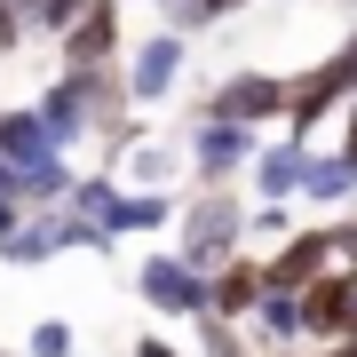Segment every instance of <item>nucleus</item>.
Wrapping results in <instances>:
<instances>
[{
    "label": "nucleus",
    "instance_id": "nucleus-30",
    "mask_svg": "<svg viewBox=\"0 0 357 357\" xmlns=\"http://www.w3.org/2000/svg\"><path fill=\"white\" fill-rule=\"evenodd\" d=\"M8 8H32V0H8Z\"/></svg>",
    "mask_w": 357,
    "mask_h": 357
},
{
    "label": "nucleus",
    "instance_id": "nucleus-2",
    "mask_svg": "<svg viewBox=\"0 0 357 357\" xmlns=\"http://www.w3.org/2000/svg\"><path fill=\"white\" fill-rule=\"evenodd\" d=\"M255 119H222V112H199L191 119V143H183V159H191V191H215V183H246V159L262 151Z\"/></svg>",
    "mask_w": 357,
    "mask_h": 357
},
{
    "label": "nucleus",
    "instance_id": "nucleus-14",
    "mask_svg": "<svg viewBox=\"0 0 357 357\" xmlns=\"http://www.w3.org/2000/svg\"><path fill=\"white\" fill-rule=\"evenodd\" d=\"M183 215V191H135L119 183V206H112V238H159L167 222Z\"/></svg>",
    "mask_w": 357,
    "mask_h": 357
},
{
    "label": "nucleus",
    "instance_id": "nucleus-11",
    "mask_svg": "<svg viewBox=\"0 0 357 357\" xmlns=\"http://www.w3.org/2000/svg\"><path fill=\"white\" fill-rule=\"evenodd\" d=\"M32 103H40V119H48V135L64 143V151L96 143V119H88V88H79V72H72V64L56 72V79H48V88H40Z\"/></svg>",
    "mask_w": 357,
    "mask_h": 357
},
{
    "label": "nucleus",
    "instance_id": "nucleus-25",
    "mask_svg": "<svg viewBox=\"0 0 357 357\" xmlns=\"http://www.w3.org/2000/svg\"><path fill=\"white\" fill-rule=\"evenodd\" d=\"M333 72H342V88L357 96V24L342 32V48H333Z\"/></svg>",
    "mask_w": 357,
    "mask_h": 357
},
{
    "label": "nucleus",
    "instance_id": "nucleus-9",
    "mask_svg": "<svg viewBox=\"0 0 357 357\" xmlns=\"http://www.w3.org/2000/svg\"><path fill=\"white\" fill-rule=\"evenodd\" d=\"M64 64H103V56H128V0H88L64 24Z\"/></svg>",
    "mask_w": 357,
    "mask_h": 357
},
{
    "label": "nucleus",
    "instance_id": "nucleus-32",
    "mask_svg": "<svg viewBox=\"0 0 357 357\" xmlns=\"http://www.w3.org/2000/svg\"><path fill=\"white\" fill-rule=\"evenodd\" d=\"M349 333H357V318H349Z\"/></svg>",
    "mask_w": 357,
    "mask_h": 357
},
{
    "label": "nucleus",
    "instance_id": "nucleus-12",
    "mask_svg": "<svg viewBox=\"0 0 357 357\" xmlns=\"http://www.w3.org/2000/svg\"><path fill=\"white\" fill-rule=\"evenodd\" d=\"M64 255V206H24V222L0 230V262L8 270H40Z\"/></svg>",
    "mask_w": 357,
    "mask_h": 357
},
{
    "label": "nucleus",
    "instance_id": "nucleus-10",
    "mask_svg": "<svg viewBox=\"0 0 357 357\" xmlns=\"http://www.w3.org/2000/svg\"><path fill=\"white\" fill-rule=\"evenodd\" d=\"M302 175H310V143L302 135H262V151L246 159V191L255 199H302Z\"/></svg>",
    "mask_w": 357,
    "mask_h": 357
},
{
    "label": "nucleus",
    "instance_id": "nucleus-29",
    "mask_svg": "<svg viewBox=\"0 0 357 357\" xmlns=\"http://www.w3.org/2000/svg\"><path fill=\"white\" fill-rule=\"evenodd\" d=\"M128 8H151V16H167V8H175V0H128Z\"/></svg>",
    "mask_w": 357,
    "mask_h": 357
},
{
    "label": "nucleus",
    "instance_id": "nucleus-7",
    "mask_svg": "<svg viewBox=\"0 0 357 357\" xmlns=\"http://www.w3.org/2000/svg\"><path fill=\"white\" fill-rule=\"evenodd\" d=\"M342 112H349V88H342V72H333V56H326V64H310V72H294L286 135H302L310 151H326V143L342 135Z\"/></svg>",
    "mask_w": 357,
    "mask_h": 357
},
{
    "label": "nucleus",
    "instance_id": "nucleus-23",
    "mask_svg": "<svg viewBox=\"0 0 357 357\" xmlns=\"http://www.w3.org/2000/svg\"><path fill=\"white\" fill-rule=\"evenodd\" d=\"M72 349H79L72 318H40V326L24 333V357H72Z\"/></svg>",
    "mask_w": 357,
    "mask_h": 357
},
{
    "label": "nucleus",
    "instance_id": "nucleus-15",
    "mask_svg": "<svg viewBox=\"0 0 357 357\" xmlns=\"http://www.w3.org/2000/svg\"><path fill=\"white\" fill-rule=\"evenodd\" d=\"M0 151H8V167H40V159L64 151V143L48 135L40 103H0Z\"/></svg>",
    "mask_w": 357,
    "mask_h": 357
},
{
    "label": "nucleus",
    "instance_id": "nucleus-28",
    "mask_svg": "<svg viewBox=\"0 0 357 357\" xmlns=\"http://www.w3.org/2000/svg\"><path fill=\"white\" fill-rule=\"evenodd\" d=\"M318 357H357V333H342V342H318Z\"/></svg>",
    "mask_w": 357,
    "mask_h": 357
},
{
    "label": "nucleus",
    "instance_id": "nucleus-21",
    "mask_svg": "<svg viewBox=\"0 0 357 357\" xmlns=\"http://www.w3.org/2000/svg\"><path fill=\"white\" fill-rule=\"evenodd\" d=\"M238 8H255V0H175L167 24L175 32H206V24H222V16H238Z\"/></svg>",
    "mask_w": 357,
    "mask_h": 357
},
{
    "label": "nucleus",
    "instance_id": "nucleus-24",
    "mask_svg": "<svg viewBox=\"0 0 357 357\" xmlns=\"http://www.w3.org/2000/svg\"><path fill=\"white\" fill-rule=\"evenodd\" d=\"M24 8H8V0H0V56H16V48H24Z\"/></svg>",
    "mask_w": 357,
    "mask_h": 357
},
{
    "label": "nucleus",
    "instance_id": "nucleus-18",
    "mask_svg": "<svg viewBox=\"0 0 357 357\" xmlns=\"http://www.w3.org/2000/svg\"><path fill=\"white\" fill-rule=\"evenodd\" d=\"M302 199H310V206H349V199H357V167H349L342 151H333V143H326V151H310Z\"/></svg>",
    "mask_w": 357,
    "mask_h": 357
},
{
    "label": "nucleus",
    "instance_id": "nucleus-4",
    "mask_svg": "<svg viewBox=\"0 0 357 357\" xmlns=\"http://www.w3.org/2000/svg\"><path fill=\"white\" fill-rule=\"evenodd\" d=\"M199 112L255 119V128H286V112H294V72H262V64H246V72L215 79V88L199 96Z\"/></svg>",
    "mask_w": 357,
    "mask_h": 357
},
{
    "label": "nucleus",
    "instance_id": "nucleus-13",
    "mask_svg": "<svg viewBox=\"0 0 357 357\" xmlns=\"http://www.w3.org/2000/svg\"><path fill=\"white\" fill-rule=\"evenodd\" d=\"M246 333H255V349H310V333H302V294L262 286V302H255V318H246Z\"/></svg>",
    "mask_w": 357,
    "mask_h": 357
},
{
    "label": "nucleus",
    "instance_id": "nucleus-1",
    "mask_svg": "<svg viewBox=\"0 0 357 357\" xmlns=\"http://www.w3.org/2000/svg\"><path fill=\"white\" fill-rule=\"evenodd\" d=\"M175 255L183 262H199V270H215L230 262L246 246V199H238V183H215V191H191L183 199V215H175Z\"/></svg>",
    "mask_w": 357,
    "mask_h": 357
},
{
    "label": "nucleus",
    "instance_id": "nucleus-8",
    "mask_svg": "<svg viewBox=\"0 0 357 357\" xmlns=\"http://www.w3.org/2000/svg\"><path fill=\"white\" fill-rule=\"evenodd\" d=\"M349 318H357V262H342V270H326V278L302 286V333H310V349L342 342Z\"/></svg>",
    "mask_w": 357,
    "mask_h": 357
},
{
    "label": "nucleus",
    "instance_id": "nucleus-17",
    "mask_svg": "<svg viewBox=\"0 0 357 357\" xmlns=\"http://www.w3.org/2000/svg\"><path fill=\"white\" fill-rule=\"evenodd\" d=\"M112 167H119V183H135V191H175V175H183L191 159H183V151H167V143H151V135H135Z\"/></svg>",
    "mask_w": 357,
    "mask_h": 357
},
{
    "label": "nucleus",
    "instance_id": "nucleus-31",
    "mask_svg": "<svg viewBox=\"0 0 357 357\" xmlns=\"http://www.w3.org/2000/svg\"><path fill=\"white\" fill-rule=\"evenodd\" d=\"M0 357H16V349H0Z\"/></svg>",
    "mask_w": 357,
    "mask_h": 357
},
{
    "label": "nucleus",
    "instance_id": "nucleus-16",
    "mask_svg": "<svg viewBox=\"0 0 357 357\" xmlns=\"http://www.w3.org/2000/svg\"><path fill=\"white\" fill-rule=\"evenodd\" d=\"M262 255H246V246H238V255H230V262H215V318H255V302H262Z\"/></svg>",
    "mask_w": 357,
    "mask_h": 357
},
{
    "label": "nucleus",
    "instance_id": "nucleus-22",
    "mask_svg": "<svg viewBox=\"0 0 357 357\" xmlns=\"http://www.w3.org/2000/svg\"><path fill=\"white\" fill-rule=\"evenodd\" d=\"M79 8H88V0H32V8H24V32L32 40H64V24H72Z\"/></svg>",
    "mask_w": 357,
    "mask_h": 357
},
{
    "label": "nucleus",
    "instance_id": "nucleus-26",
    "mask_svg": "<svg viewBox=\"0 0 357 357\" xmlns=\"http://www.w3.org/2000/svg\"><path fill=\"white\" fill-rule=\"evenodd\" d=\"M128 357H183V349H175V342H167V333H143V342H135Z\"/></svg>",
    "mask_w": 357,
    "mask_h": 357
},
{
    "label": "nucleus",
    "instance_id": "nucleus-27",
    "mask_svg": "<svg viewBox=\"0 0 357 357\" xmlns=\"http://www.w3.org/2000/svg\"><path fill=\"white\" fill-rule=\"evenodd\" d=\"M16 222H24V199H16V191H0V230H16Z\"/></svg>",
    "mask_w": 357,
    "mask_h": 357
},
{
    "label": "nucleus",
    "instance_id": "nucleus-5",
    "mask_svg": "<svg viewBox=\"0 0 357 357\" xmlns=\"http://www.w3.org/2000/svg\"><path fill=\"white\" fill-rule=\"evenodd\" d=\"M183 56H191V32H175L167 16H159V24L135 40L128 56H119V64H128V96H135V112H159V103L175 96V79H183Z\"/></svg>",
    "mask_w": 357,
    "mask_h": 357
},
{
    "label": "nucleus",
    "instance_id": "nucleus-6",
    "mask_svg": "<svg viewBox=\"0 0 357 357\" xmlns=\"http://www.w3.org/2000/svg\"><path fill=\"white\" fill-rule=\"evenodd\" d=\"M326 270H342V222H294L262 255V278L286 286V294H302L310 278H326Z\"/></svg>",
    "mask_w": 357,
    "mask_h": 357
},
{
    "label": "nucleus",
    "instance_id": "nucleus-3",
    "mask_svg": "<svg viewBox=\"0 0 357 357\" xmlns=\"http://www.w3.org/2000/svg\"><path fill=\"white\" fill-rule=\"evenodd\" d=\"M135 294H143L151 318H199V310H215V270L183 262L175 246H151L135 262Z\"/></svg>",
    "mask_w": 357,
    "mask_h": 357
},
{
    "label": "nucleus",
    "instance_id": "nucleus-20",
    "mask_svg": "<svg viewBox=\"0 0 357 357\" xmlns=\"http://www.w3.org/2000/svg\"><path fill=\"white\" fill-rule=\"evenodd\" d=\"M191 326H199V357H262V349H255V333H246L238 318H215V310H199Z\"/></svg>",
    "mask_w": 357,
    "mask_h": 357
},
{
    "label": "nucleus",
    "instance_id": "nucleus-19",
    "mask_svg": "<svg viewBox=\"0 0 357 357\" xmlns=\"http://www.w3.org/2000/svg\"><path fill=\"white\" fill-rule=\"evenodd\" d=\"M72 151H56V159H40V167H16V199L24 206H64V191H72Z\"/></svg>",
    "mask_w": 357,
    "mask_h": 357
}]
</instances>
